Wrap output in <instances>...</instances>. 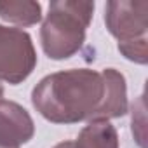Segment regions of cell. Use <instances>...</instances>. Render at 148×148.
Masks as SVG:
<instances>
[{
  "instance_id": "obj_3",
  "label": "cell",
  "mask_w": 148,
  "mask_h": 148,
  "mask_svg": "<svg viewBox=\"0 0 148 148\" xmlns=\"http://www.w3.org/2000/svg\"><path fill=\"white\" fill-rule=\"evenodd\" d=\"M37 66V51L32 37L21 28L0 25V80L19 84Z\"/></svg>"
},
{
  "instance_id": "obj_8",
  "label": "cell",
  "mask_w": 148,
  "mask_h": 148,
  "mask_svg": "<svg viewBox=\"0 0 148 148\" xmlns=\"http://www.w3.org/2000/svg\"><path fill=\"white\" fill-rule=\"evenodd\" d=\"M0 18L16 26H33L42 19V5L30 0H2Z\"/></svg>"
},
{
  "instance_id": "obj_4",
  "label": "cell",
  "mask_w": 148,
  "mask_h": 148,
  "mask_svg": "<svg viewBox=\"0 0 148 148\" xmlns=\"http://www.w3.org/2000/svg\"><path fill=\"white\" fill-rule=\"evenodd\" d=\"M105 23L119 44L148 38L146 0H112L105 7Z\"/></svg>"
},
{
  "instance_id": "obj_12",
  "label": "cell",
  "mask_w": 148,
  "mask_h": 148,
  "mask_svg": "<svg viewBox=\"0 0 148 148\" xmlns=\"http://www.w3.org/2000/svg\"><path fill=\"white\" fill-rule=\"evenodd\" d=\"M0 148H12V146H4V145H0Z\"/></svg>"
},
{
  "instance_id": "obj_11",
  "label": "cell",
  "mask_w": 148,
  "mask_h": 148,
  "mask_svg": "<svg viewBox=\"0 0 148 148\" xmlns=\"http://www.w3.org/2000/svg\"><path fill=\"white\" fill-rule=\"evenodd\" d=\"M0 99H4V86L0 84Z\"/></svg>"
},
{
  "instance_id": "obj_7",
  "label": "cell",
  "mask_w": 148,
  "mask_h": 148,
  "mask_svg": "<svg viewBox=\"0 0 148 148\" xmlns=\"http://www.w3.org/2000/svg\"><path fill=\"white\" fill-rule=\"evenodd\" d=\"M73 145L75 148H119V134L108 120H94L79 132Z\"/></svg>"
},
{
  "instance_id": "obj_1",
  "label": "cell",
  "mask_w": 148,
  "mask_h": 148,
  "mask_svg": "<svg viewBox=\"0 0 148 148\" xmlns=\"http://www.w3.org/2000/svg\"><path fill=\"white\" fill-rule=\"evenodd\" d=\"M103 96L105 82L101 71L73 68L44 77L32 91V103L52 124H77L96 119Z\"/></svg>"
},
{
  "instance_id": "obj_2",
  "label": "cell",
  "mask_w": 148,
  "mask_h": 148,
  "mask_svg": "<svg viewBox=\"0 0 148 148\" xmlns=\"http://www.w3.org/2000/svg\"><path fill=\"white\" fill-rule=\"evenodd\" d=\"M94 14V2L58 0L51 2L49 12L40 28L44 52L51 59H68L77 54L84 42L86 32Z\"/></svg>"
},
{
  "instance_id": "obj_6",
  "label": "cell",
  "mask_w": 148,
  "mask_h": 148,
  "mask_svg": "<svg viewBox=\"0 0 148 148\" xmlns=\"http://www.w3.org/2000/svg\"><path fill=\"white\" fill-rule=\"evenodd\" d=\"M101 75L105 82V96L94 120L110 122V119L122 117L127 112V86H125V77L115 68H105Z\"/></svg>"
},
{
  "instance_id": "obj_10",
  "label": "cell",
  "mask_w": 148,
  "mask_h": 148,
  "mask_svg": "<svg viewBox=\"0 0 148 148\" xmlns=\"http://www.w3.org/2000/svg\"><path fill=\"white\" fill-rule=\"evenodd\" d=\"M54 148H75L73 141H63V143H58Z\"/></svg>"
},
{
  "instance_id": "obj_9",
  "label": "cell",
  "mask_w": 148,
  "mask_h": 148,
  "mask_svg": "<svg viewBox=\"0 0 148 148\" xmlns=\"http://www.w3.org/2000/svg\"><path fill=\"white\" fill-rule=\"evenodd\" d=\"M119 51L122 56L129 61H134L138 64H146L148 61V38H139L127 44H119Z\"/></svg>"
},
{
  "instance_id": "obj_5",
  "label": "cell",
  "mask_w": 148,
  "mask_h": 148,
  "mask_svg": "<svg viewBox=\"0 0 148 148\" xmlns=\"http://www.w3.org/2000/svg\"><path fill=\"white\" fill-rule=\"evenodd\" d=\"M35 134L30 113L18 103L0 99V145L19 148Z\"/></svg>"
}]
</instances>
